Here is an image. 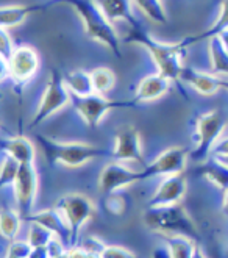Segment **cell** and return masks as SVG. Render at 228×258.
I'll return each instance as SVG.
<instances>
[{
	"mask_svg": "<svg viewBox=\"0 0 228 258\" xmlns=\"http://www.w3.org/2000/svg\"><path fill=\"white\" fill-rule=\"evenodd\" d=\"M192 258H205V255H203V252H202L200 247H197V250H195V253H194Z\"/></svg>",
	"mask_w": 228,
	"mask_h": 258,
	"instance_id": "74e56055",
	"label": "cell"
},
{
	"mask_svg": "<svg viewBox=\"0 0 228 258\" xmlns=\"http://www.w3.org/2000/svg\"><path fill=\"white\" fill-rule=\"evenodd\" d=\"M96 4L106 18V21L113 25L120 21L131 25L134 21H138L131 13L133 2H127V0H99Z\"/></svg>",
	"mask_w": 228,
	"mask_h": 258,
	"instance_id": "d6986e66",
	"label": "cell"
},
{
	"mask_svg": "<svg viewBox=\"0 0 228 258\" xmlns=\"http://www.w3.org/2000/svg\"><path fill=\"white\" fill-rule=\"evenodd\" d=\"M124 42L139 44L150 53L155 66L158 68V74L166 77L169 82H180V72L183 69V58L189 44V39H183L175 44H167L155 39L148 33V30L139 22L134 21L130 25V32L124 39Z\"/></svg>",
	"mask_w": 228,
	"mask_h": 258,
	"instance_id": "6da1fadb",
	"label": "cell"
},
{
	"mask_svg": "<svg viewBox=\"0 0 228 258\" xmlns=\"http://www.w3.org/2000/svg\"><path fill=\"white\" fill-rule=\"evenodd\" d=\"M38 141L41 143V147L52 164H63L66 168H80L86 163L93 161L96 158H102L110 155L108 150L91 146L86 143H63L55 141L47 136H38Z\"/></svg>",
	"mask_w": 228,
	"mask_h": 258,
	"instance_id": "3957f363",
	"label": "cell"
},
{
	"mask_svg": "<svg viewBox=\"0 0 228 258\" xmlns=\"http://www.w3.org/2000/svg\"><path fill=\"white\" fill-rule=\"evenodd\" d=\"M39 64V55L32 45H18L8 58V79L18 88H22L35 77Z\"/></svg>",
	"mask_w": 228,
	"mask_h": 258,
	"instance_id": "30bf717a",
	"label": "cell"
},
{
	"mask_svg": "<svg viewBox=\"0 0 228 258\" xmlns=\"http://www.w3.org/2000/svg\"><path fill=\"white\" fill-rule=\"evenodd\" d=\"M21 230V218L14 208L0 210V235L8 241H14Z\"/></svg>",
	"mask_w": 228,
	"mask_h": 258,
	"instance_id": "d4e9b609",
	"label": "cell"
},
{
	"mask_svg": "<svg viewBox=\"0 0 228 258\" xmlns=\"http://www.w3.org/2000/svg\"><path fill=\"white\" fill-rule=\"evenodd\" d=\"M208 52L211 71L214 75H226L228 69V45H226V33L220 36H214L208 39Z\"/></svg>",
	"mask_w": 228,
	"mask_h": 258,
	"instance_id": "ffe728a7",
	"label": "cell"
},
{
	"mask_svg": "<svg viewBox=\"0 0 228 258\" xmlns=\"http://www.w3.org/2000/svg\"><path fill=\"white\" fill-rule=\"evenodd\" d=\"M136 181H141L139 171L130 169L122 163L111 161L105 166L99 175V191L106 197L113 192H119Z\"/></svg>",
	"mask_w": 228,
	"mask_h": 258,
	"instance_id": "4fadbf2b",
	"label": "cell"
},
{
	"mask_svg": "<svg viewBox=\"0 0 228 258\" xmlns=\"http://www.w3.org/2000/svg\"><path fill=\"white\" fill-rule=\"evenodd\" d=\"M14 197H16V211L21 221H25L33 213L38 197V172L35 164H19L18 175L13 181Z\"/></svg>",
	"mask_w": 228,
	"mask_h": 258,
	"instance_id": "ba28073f",
	"label": "cell"
},
{
	"mask_svg": "<svg viewBox=\"0 0 228 258\" xmlns=\"http://www.w3.org/2000/svg\"><path fill=\"white\" fill-rule=\"evenodd\" d=\"M53 238H56V236L52 232H49L47 229H44L42 225L30 224V232H28V241L27 242L32 249L45 247Z\"/></svg>",
	"mask_w": 228,
	"mask_h": 258,
	"instance_id": "4316f807",
	"label": "cell"
},
{
	"mask_svg": "<svg viewBox=\"0 0 228 258\" xmlns=\"http://www.w3.org/2000/svg\"><path fill=\"white\" fill-rule=\"evenodd\" d=\"M69 227V247L79 244V235L83 225L94 216V204L85 194H66L55 205Z\"/></svg>",
	"mask_w": 228,
	"mask_h": 258,
	"instance_id": "5b68a950",
	"label": "cell"
},
{
	"mask_svg": "<svg viewBox=\"0 0 228 258\" xmlns=\"http://www.w3.org/2000/svg\"><path fill=\"white\" fill-rule=\"evenodd\" d=\"M18 169H19V164L13 158L5 157V160L2 161V166H0V189L8 185H13L14 178L18 175Z\"/></svg>",
	"mask_w": 228,
	"mask_h": 258,
	"instance_id": "f1b7e54d",
	"label": "cell"
},
{
	"mask_svg": "<svg viewBox=\"0 0 228 258\" xmlns=\"http://www.w3.org/2000/svg\"><path fill=\"white\" fill-rule=\"evenodd\" d=\"M63 83L70 97H88L91 94H94L93 83H91V75L83 69H77L66 74L63 77Z\"/></svg>",
	"mask_w": 228,
	"mask_h": 258,
	"instance_id": "7402d4cb",
	"label": "cell"
},
{
	"mask_svg": "<svg viewBox=\"0 0 228 258\" xmlns=\"http://www.w3.org/2000/svg\"><path fill=\"white\" fill-rule=\"evenodd\" d=\"M105 205H106V210L110 211L111 215H122L125 208H127V201H125V196L119 192H113L110 196L105 197Z\"/></svg>",
	"mask_w": 228,
	"mask_h": 258,
	"instance_id": "f546056e",
	"label": "cell"
},
{
	"mask_svg": "<svg viewBox=\"0 0 228 258\" xmlns=\"http://www.w3.org/2000/svg\"><path fill=\"white\" fill-rule=\"evenodd\" d=\"M70 5L80 16L88 38L108 47L114 56L122 58L120 55V38L116 32V27L106 21L97 4L91 2V0H73Z\"/></svg>",
	"mask_w": 228,
	"mask_h": 258,
	"instance_id": "7a4b0ae2",
	"label": "cell"
},
{
	"mask_svg": "<svg viewBox=\"0 0 228 258\" xmlns=\"http://www.w3.org/2000/svg\"><path fill=\"white\" fill-rule=\"evenodd\" d=\"M25 221L30 224L42 225L44 229L52 232L59 241H63L66 244V247L69 249V236H70L69 227H67L64 218L59 215V211L56 208H49V210L38 211V213H32Z\"/></svg>",
	"mask_w": 228,
	"mask_h": 258,
	"instance_id": "e0dca14e",
	"label": "cell"
},
{
	"mask_svg": "<svg viewBox=\"0 0 228 258\" xmlns=\"http://www.w3.org/2000/svg\"><path fill=\"white\" fill-rule=\"evenodd\" d=\"M180 80L188 83L194 91H197L202 96L217 94L220 91H225L228 86L225 77H219V75L186 66H183V69L180 72Z\"/></svg>",
	"mask_w": 228,
	"mask_h": 258,
	"instance_id": "9a60e30c",
	"label": "cell"
},
{
	"mask_svg": "<svg viewBox=\"0 0 228 258\" xmlns=\"http://www.w3.org/2000/svg\"><path fill=\"white\" fill-rule=\"evenodd\" d=\"M226 119L219 110H212L202 114L195 122L197 146L189 154L194 161H205L214 144L225 135Z\"/></svg>",
	"mask_w": 228,
	"mask_h": 258,
	"instance_id": "8992f818",
	"label": "cell"
},
{
	"mask_svg": "<svg viewBox=\"0 0 228 258\" xmlns=\"http://www.w3.org/2000/svg\"><path fill=\"white\" fill-rule=\"evenodd\" d=\"M28 258H49V256H47V252H45V247H36V249H32Z\"/></svg>",
	"mask_w": 228,
	"mask_h": 258,
	"instance_id": "d590c367",
	"label": "cell"
},
{
	"mask_svg": "<svg viewBox=\"0 0 228 258\" xmlns=\"http://www.w3.org/2000/svg\"><path fill=\"white\" fill-rule=\"evenodd\" d=\"M171 88V82L166 77H163L161 74H148L139 82L138 88L134 91V96L130 100V103L138 105V103H147V102H154L163 97Z\"/></svg>",
	"mask_w": 228,
	"mask_h": 258,
	"instance_id": "2e32d148",
	"label": "cell"
},
{
	"mask_svg": "<svg viewBox=\"0 0 228 258\" xmlns=\"http://www.w3.org/2000/svg\"><path fill=\"white\" fill-rule=\"evenodd\" d=\"M189 154L188 150L183 147H171L161 154L148 164H145L142 169H139L141 180H147L151 177H169V175H177L183 174L188 164Z\"/></svg>",
	"mask_w": 228,
	"mask_h": 258,
	"instance_id": "8fae6325",
	"label": "cell"
},
{
	"mask_svg": "<svg viewBox=\"0 0 228 258\" xmlns=\"http://www.w3.org/2000/svg\"><path fill=\"white\" fill-rule=\"evenodd\" d=\"M41 5H14V7H0V28L8 30L18 27L30 18V14L41 11Z\"/></svg>",
	"mask_w": 228,
	"mask_h": 258,
	"instance_id": "44dd1931",
	"label": "cell"
},
{
	"mask_svg": "<svg viewBox=\"0 0 228 258\" xmlns=\"http://www.w3.org/2000/svg\"><path fill=\"white\" fill-rule=\"evenodd\" d=\"M99 258H138V255L122 246L105 244V247L99 253Z\"/></svg>",
	"mask_w": 228,
	"mask_h": 258,
	"instance_id": "4dcf8cb0",
	"label": "cell"
},
{
	"mask_svg": "<svg viewBox=\"0 0 228 258\" xmlns=\"http://www.w3.org/2000/svg\"><path fill=\"white\" fill-rule=\"evenodd\" d=\"M70 102V96L63 83V77L58 71H52L47 82V86L44 89V96L38 105L36 113L30 122V127H36L47 120L52 114L58 113L61 108Z\"/></svg>",
	"mask_w": 228,
	"mask_h": 258,
	"instance_id": "52a82bcc",
	"label": "cell"
},
{
	"mask_svg": "<svg viewBox=\"0 0 228 258\" xmlns=\"http://www.w3.org/2000/svg\"><path fill=\"white\" fill-rule=\"evenodd\" d=\"M151 258H169V255H167V250L158 247L154 250V253H151Z\"/></svg>",
	"mask_w": 228,
	"mask_h": 258,
	"instance_id": "8d00e7d4",
	"label": "cell"
},
{
	"mask_svg": "<svg viewBox=\"0 0 228 258\" xmlns=\"http://www.w3.org/2000/svg\"><path fill=\"white\" fill-rule=\"evenodd\" d=\"M133 5H136L145 18H148L151 22L155 24H167V13L164 8V4L161 0H138V2H133Z\"/></svg>",
	"mask_w": 228,
	"mask_h": 258,
	"instance_id": "484cf974",
	"label": "cell"
},
{
	"mask_svg": "<svg viewBox=\"0 0 228 258\" xmlns=\"http://www.w3.org/2000/svg\"><path fill=\"white\" fill-rule=\"evenodd\" d=\"M169 258H192L197 250V241L183 235H163Z\"/></svg>",
	"mask_w": 228,
	"mask_h": 258,
	"instance_id": "603a6c76",
	"label": "cell"
},
{
	"mask_svg": "<svg viewBox=\"0 0 228 258\" xmlns=\"http://www.w3.org/2000/svg\"><path fill=\"white\" fill-rule=\"evenodd\" d=\"M67 250L66 244L63 241H59L58 238H53L47 246H45V252H47V256L49 258H58L61 256L64 252Z\"/></svg>",
	"mask_w": 228,
	"mask_h": 258,
	"instance_id": "d6a6232c",
	"label": "cell"
},
{
	"mask_svg": "<svg viewBox=\"0 0 228 258\" xmlns=\"http://www.w3.org/2000/svg\"><path fill=\"white\" fill-rule=\"evenodd\" d=\"M0 149L18 164H35L36 149L33 143L25 136H13V138L0 140Z\"/></svg>",
	"mask_w": 228,
	"mask_h": 258,
	"instance_id": "ac0fdd59",
	"label": "cell"
},
{
	"mask_svg": "<svg viewBox=\"0 0 228 258\" xmlns=\"http://www.w3.org/2000/svg\"><path fill=\"white\" fill-rule=\"evenodd\" d=\"M114 149L110 155L116 163H138L141 168L145 166L142 154V140L139 130L134 125H122L116 130Z\"/></svg>",
	"mask_w": 228,
	"mask_h": 258,
	"instance_id": "9c48e42d",
	"label": "cell"
},
{
	"mask_svg": "<svg viewBox=\"0 0 228 258\" xmlns=\"http://www.w3.org/2000/svg\"><path fill=\"white\" fill-rule=\"evenodd\" d=\"M8 80V61L0 56V83Z\"/></svg>",
	"mask_w": 228,
	"mask_h": 258,
	"instance_id": "e575fe53",
	"label": "cell"
},
{
	"mask_svg": "<svg viewBox=\"0 0 228 258\" xmlns=\"http://www.w3.org/2000/svg\"><path fill=\"white\" fill-rule=\"evenodd\" d=\"M70 100L73 103V108L77 110L80 117L89 127L99 125L102 122V119L105 117V114H108L114 108L133 107L130 100L128 102H116V100H110V99L97 96V94H91L88 97H70Z\"/></svg>",
	"mask_w": 228,
	"mask_h": 258,
	"instance_id": "7c38bea8",
	"label": "cell"
},
{
	"mask_svg": "<svg viewBox=\"0 0 228 258\" xmlns=\"http://www.w3.org/2000/svg\"><path fill=\"white\" fill-rule=\"evenodd\" d=\"M14 47H16V45H14L13 38L10 36L8 30L0 28V56L8 61V58L11 56Z\"/></svg>",
	"mask_w": 228,
	"mask_h": 258,
	"instance_id": "1f68e13d",
	"label": "cell"
},
{
	"mask_svg": "<svg viewBox=\"0 0 228 258\" xmlns=\"http://www.w3.org/2000/svg\"><path fill=\"white\" fill-rule=\"evenodd\" d=\"M89 75H91V83H93L94 94L102 97H105V94L113 91L117 83V75L110 68H97L93 72H89Z\"/></svg>",
	"mask_w": 228,
	"mask_h": 258,
	"instance_id": "cb8c5ba5",
	"label": "cell"
},
{
	"mask_svg": "<svg viewBox=\"0 0 228 258\" xmlns=\"http://www.w3.org/2000/svg\"><path fill=\"white\" fill-rule=\"evenodd\" d=\"M144 222L148 229L163 235H183L194 241L199 239V230L195 229L183 204L147 208L144 213Z\"/></svg>",
	"mask_w": 228,
	"mask_h": 258,
	"instance_id": "277c9868",
	"label": "cell"
},
{
	"mask_svg": "<svg viewBox=\"0 0 228 258\" xmlns=\"http://www.w3.org/2000/svg\"><path fill=\"white\" fill-rule=\"evenodd\" d=\"M188 191V180L185 174L169 175L161 180L157 191L151 194L147 202V208H158V207H171L181 204L183 197Z\"/></svg>",
	"mask_w": 228,
	"mask_h": 258,
	"instance_id": "5bb4252c",
	"label": "cell"
},
{
	"mask_svg": "<svg viewBox=\"0 0 228 258\" xmlns=\"http://www.w3.org/2000/svg\"><path fill=\"white\" fill-rule=\"evenodd\" d=\"M79 246L83 247L85 250L91 252V253L99 255V253L102 252V249L105 247V242L100 241V239H97L96 236H88V238L82 242V244H79Z\"/></svg>",
	"mask_w": 228,
	"mask_h": 258,
	"instance_id": "836d02e7",
	"label": "cell"
},
{
	"mask_svg": "<svg viewBox=\"0 0 228 258\" xmlns=\"http://www.w3.org/2000/svg\"><path fill=\"white\" fill-rule=\"evenodd\" d=\"M203 175L209 181H212V183H214L217 188H222L223 194L226 192V180H228L226 166H222V164H217V163L206 164L205 169H203Z\"/></svg>",
	"mask_w": 228,
	"mask_h": 258,
	"instance_id": "83f0119b",
	"label": "cell"
}]
</instances>
